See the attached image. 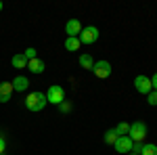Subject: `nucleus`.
<instances>
[{
  "mask_svg": "<svg viewBox=\"0 0 157 155\" xmlns=\"http://www.w3.org/2000/svg\"><path fill=\"white\" fill-rule=\"evenodd\" d=\"M23 57H25L27 61H32V59H38V50H36V48H25Z\"/></svg>",
  "mask_w": 157,
  "mask_h": 155,
  "instance_id": "obj_18",
  "label": "nucleus"
},
{
  "mask_svg": "<svg viewBox=\"0 0 157 155\" xmlns=\"http://www.w3.org/2000/svg\"><path fill=\"white\" fill-rule=\"evenodd\" d=\"M80 32H82V23L78 19H69L65 23V34H67V38H78Z\"/></svg>",
  "mask_w": 157,
  "mask_h": 155,
  "instance_id": "obj_8",
  "label": "nucleus"
},
{
  "mask_svg": "<svg viewBox=\"0 0 157 155\" xmlns=\"http://www.w3.org/2000/svg\"><path fill=\"white\" fill-rule=\"evenodd\" d=\"M98 36H101L98 27H94V25H88V27H82V32H80L78 40H80V44H94V42L98 40Z\"/></svg>",
  "mask_w": 157,
  "mask_h": 155,
  "instance_id": "obj_3",
  "label": "nucleus"
},
{
  "mask_svg": "<svg viewBox=\"0 0 157 155\" xmlns=\"http://www.w3.org/2000/svg\"><path fill=\"white\" fill-rule=\"evenodd\" d=\"M143 151V143H134L132 145V153H140Z\"/></svg>",
  "mask_w": 157,
  "mask_h": 155,
  "instance_id": "obj_21",
  "label": "nucleus"
},
{
  "mask_svg": "<svg viewBox=\"0 0 157 155\" xmlns=\"http://www.w3.org/2000/svg\"><path fill=\"white\" fill-rule=\"evenodd\" d=\"M92 73L101 78V80H105L111 76V63L109 61H94V67H92Z\"/></svg>",
  "mask_w": 157,
  "mask_h": 155,
  "instance_id": "obj_5",
  "label": "nucleus"
},
{
  "mask_svg": "<svg viewBox=\"0 0 157 155\" xmlns=\"http://www.w3.org/2000/svg\"><path fill=\"white\" fill-rule=\"evenodd\" d=\"M46 101H48L50 105H61V103L65 101V90H63L61 84H52V86L48 88V92H46Z\"/></svg>",
  "mask_w": 157,
  "mask_h": 155,
  "instance_id": "obj_4",
  "label": "nucleus"
},
{
  "mask_svg": "<svg viewBox=\"0 0 157 155\" xmlns=\"http://www.w3.org/2000/svg\"><path fill=\"white\" fill-rule=\"evenodd\" d=\"M80 65L84 67V69H90L92 72V67H94V59L86 52V55H80Z\"/></svg>",
  "mask_w": 157,
  "mask_h": 155,
  "instance_id": "obj_14",
  "label": "nucleus"
},
{
  "mask_svg": "<svg viewBox=\"0 0 157 155\" xmlns=\"http://www.w3.org/2000/svg\"><path fill=\"white\" fill-rule=\"evenodd\" d=\"M13 84L11 82H0V103H9L13 96Z\"/></svg>",
  "mask_w": 157,
  "mask_h": 155,
  "instance_id": "obj_9",
  "label": "nucleus"
},
{
  "mask_svg": "<svg viewBox=\"0 0 157 155\" xmlns=\"http://www.w3.org/2000/svg\"><path fill=\"white\" fill-rule=\"evenodd\" d=\"M117 138H120V134L115 132V128H111V130L105 132V143H107V145H115Z\"/></svg>",
  "mask_w": 157,
  "mask_h": 155,
  "instance_id": "obj_15",
  "label": "nucleus"
},
{
  "mask_svg": "<svg viewBox=\"0 0 157 155\" xmlns=\"http://www.w3.org/2000/svg\"><path fill=\"white\" fill-rule=\"evenodd\" d=\"M27 69L32 73H36V76H40V73H44L46 65H44V61H40V59H32V61H27Z\"/></svg>",
  "mask_w": 157,
  "mask_h": 155,
  "instance_id": "obj_11",
  "label": "nucleus"
},
{
  "mask_svg": "<svg viewBox=\"0 0 157 155\" xmlns=\"http://www.w3.org/2000/svg\"><path fill=\"white\" fill-rule=\"evenodd\" d=\"M59 111L61 113H69V111H71V103H69V101H63L59 105Z\"/></svg>",
  "mask_w": 157,
  "mask_h": 155,
  "instance_id": "obj_20",
  "label": "nucleus"
},
{
  "mask_svg": "<svg viewBox=\"0 0 157 155\" xmlns=\"http://www.w3.org/2000/svg\"><path fill=\"white\" fill-rule=\"evenodd\" d=\"M128 138H130L132 143H143L147 138V124L145 122H134V124H130Z\"/></svg>",
  "mask_w": 157,
  "mask_h": 155,
  "instance_id": "obj_2",
  "label": "nucleus"
},
{
  "mask_svg": "<svg viewBox=\"0 0 157 155\" xmlns=\"http://www.w3.org/2000/svg\"><path fill=\"white\" fill-rule=\"evenodd\" d=\"M138 155H157V145H143V151Z\"/></svg>",
  "mask_w": 157,
  "mask_h": 155,
  "instance_id": "obj_16",
  "label": "nucleus"
},
{
  "mask_svg": "<svg viewBox=\"0 0 157 155\" xmlns=\"http://www.w3.org/2000/svg\"><path fill=\"white\" fill-rule=\"evenodd\" d=\"M132 141H130V138H128V136H120V138H117V141H115V145H113V149H115V151H117V153H132Z\"/></svg>",
  "mask_w": 157,
  "mask_h": 155,
  "instance_id": "obj_7",
  "label": "nucleus"
},
{
  "mask_svg": "<svg viewBox=\"0 0 157 155\" xmlns=\"http://www.w3.org/2000/svg\"><path fill=\"white\" fill-rule=\"evenodd\" d=\"M134 88H136L140 95H149V92L153 90L151 78H147V76H136V78H134Z\"/></svg>",
  "mask_w": 157,
  "mask_h": 155,
  "instance_id": "obj_6",
  "label": "nucleus"
},
{
  "mask_svg": "<svg viewBox=\"0 0 157 155\" xmlns=\"http://www.w3.org/2000/svg\"><path fill=\"white\" fill-rule=\"evenodd\" d=\"M4 149H6V141L4 136H0V153H4Z\"/></svg>",
  "mask_w": 157,
  "mask_h": 155,
  "instance_id": "obj_22",
  "label": "nucleus"
},
{
  "mask_svg": "<svg viewBox=\"0 0 157 155\" xmlns=\"http://www.w3.org/2000/svg\"><path fill=\"white\" fill-rule=\"evenodd\" d=\"M0 155H4V153H0Z\"/></svg>",
  "mask_w": 157,
  "mask_h": 155,
  "instance_id": "obj_26",
  "label": "nucleus"
},
{
  "mask_svg": "<svg viewBox=\"0 0 157 155\" xmlns=\"http://www.w3.org/2000/svg\"><path fill=\"white\" fill-rule=\"evenodd\" d=\"M80 40L78 38H65V48L69 50V52H75V50H80Z\"/></svg>",
  "mask_w": 157,
  "mask_h": 155,
  "instance_id": "obj_13",
  "label": "nucleus"
},
{
  "mask_svg": "<svg viewBox=\"0 0 157 155\" xmlns=\"http://www.w3.org/2000/svg\"><path fill=\"white\" fill-rule=\"evenodd\" d=\"M11 63H13V67H17V69H27V59L23 57V52L21 55H13Z\"/></svg>",
  "mask_w": 157,
  "mask_h": 155,
  "instance_id": "obj_12",
  "label": "nucleus"
},
{
  "mask_svg": "<svg viewBox=\"0 0 157 155\" xmlns=\"http://www.w3.org/2000/svg\"><path fill=\"white\" fill-rule=\"evenodd\" d=\"M151 86H153V90H157V72L153 73V78H151Z\"/></svg>",
  "mask_w": 157,
  "mask_h": 155,
  "instance_id": "obj_23",
  "label": "nucleus"
},
{
  "mask_svg": "<svg viewBox=\"0 0 157 155\" xmlns=\"http://www.w3.org/2000/svg\"><path fill=\"white\" fill-rule=\"evenodd\" d=\"M2 9H4V4H2V2H0V11H2Z\"/></svg>",
  "mask_w": 157,
  "mask_h": 155,
  "instance_id": "obj_24",
  "label": "nucleus"
},
{
  "mask_svg": "<svg viewBox=\"0 0 157 155\" xmlns=\"http://www.w3.org/2000/svg\"><path fill=\"white\" fill-rule=\"evenodd\" d=\"M11 84H13V90H17V92H25V90L29 88V78H25V76H17Z\"/></svg>",
  "mask_w": 157,
  "mask_h": 155,
  "instance_id": "obj_10",
  "label": "nucleus"
},
{
  "mask_svg": "<svg viewBox=\"0 0 157 155\" xmlns=\"http://www.w3.org/2000/svg\"><path fill=\"white\" fill-rule=\"evenodd\" d=\"M48 105V101H46V95L44 92H29V95L25 96V107L29 109V111H42V109Z\"/></svg>",
  "mask_w": 157,
  "mask_h": 155,
  "instance_id": "obj_1",
  "label": "nucleus"
},
{
  "mask_svg": "<svg viewBox=\"0 0 157 155\" xmlns=\"http://www.w3.org/2000/svg\"><path fill=\"white\" fill-rule=\"evenodd\" d=\"M128 130H130V124L128 122H121V124H117V128H115V132L120 136H128Z\"/></svg>",
  "mask_w": 157,
  "mask_h": 155,
  "instance_id": "obj_17",
  "label": "nucleus"
},
{
  "mask_svg": "<svg viewBox=\"0 0 157 155\" xmlns=\"http://www.w3.org/2000/svg\"><path fill=\"white\" fill-rule=\"evenodd\" d=\"M128 155H138V153H128Z\"/></svg>",
  "mask_w": 157,
  "mask_h": 155,
  "instance_id": "obj_25",
  "label": "nucleus"
},
{
  "mask_svg": "<svg viewBox=\"0 0 157 155\" xmlns=\"http://www.w3.org/2000/svg\"><path fill=\"white\" fill-rule=\"evenodd\" d=\"M147 103L153 105V107H157V90H151V92L147 95Z\"/></svg>",
  "mask_w": 157,
  "mask_h": 155,
  "instance_id": "obj_19",
  "label": "nucleus"
}]
</instances>
